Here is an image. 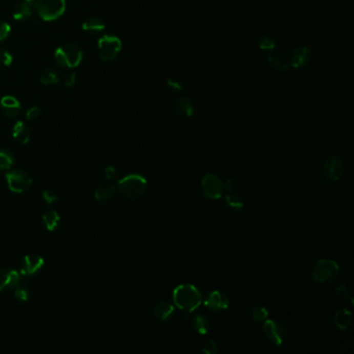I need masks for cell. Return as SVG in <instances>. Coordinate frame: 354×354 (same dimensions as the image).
<instances>
[{"label":"cell","instance_id":"33","mask_svg":"<svg viewBox=\"0 0 354 354\" xmlns=\"http://www.w3.org/2000/svg\"><path fill=\"white\" fill-rule=\"evenodd\" d=\"M11 33V26L8 22L0 20V42L5 41Z\"/></svg>","mask_w":354,"mask_h":354},{"label":"cell","instance_id":"29","mask_svg":"<svg viewBox=\"0 0 354 354\" xmlns=\"http://www.w3.org/2000/svg\"><path fill=\"white\" fill-rule=\"evenodd\" d=\"M225 201L227 203V205L235 209V210H241L244 206L243 200L241 199V196L239 194H236V193H230L226 195Z\"/></svg>","mask_w":354,"mask_h":354},{"label":"cell","instance_id":"27","mask_svg":"<svg viewBox=\"0 0 354 354\" xmlns=\"http://www.w3.org/2000/svg\"><path fill=\"white\" fill-rule=\"evenodd\" d=\"M268 63L270 66H272L274 69L285 71L288 69V63L283 54L280 53H272L268 56Z\"/></svg>","mask_w":354,"mask_h":354},{"label":"cell","instance_id":"26","mask_svg":"<svg viewBox=\"0 0 354 354\" xmlns=\"http://www.w3.org/2000/svg\"><path fill=\"white\" fill-rule=\"evenodd\" d=\"M15 163V158L11 152L0 149V171H9Z\"/></svg>","mask_w":354,"mask_h":354},{"label":"cell","instance_id":"22","mask_svg":"<svg viewBox=\"0 0 354 354\" xmlns=\"http://www.w3.org/2000/svg\"><path fill=\"white\" fill-rule=\"evenodd\" d=\"M192 328L199 335H206L210 328V322L203 315H196L192 319Z\"/></svg>","mask_w":354,"mask_h":354},{"label":"cell","instance_id":"25","mask_svg":"<svg viewBox=\"0 0 354 354\" xmlns=\"http://www.w3.org/2000/svg\"><path fill=\"white\" fill-rule=\"evenodd\" d=\"M59 74L55 69H46L42 75H41V84L44 86H51V85H55L59 81Z\"/></svg>","mask_w":354,"mask_h":354},{"label":"cell","instance_id":"14","mask_svg":"<svg viewBox=\"0 0 354 354\" xmlns=\"http://www.w3.org/2000/svg\"><path fill=\"white\" fill-rule=\"evenodd\" d=\"M313 57V51L307 46H300L296 48L291 57H290V64L295 69H300L306 67Z\"/></svg>","mask_w":354,"mask_h":354},{"label":"cell","instance_id":"6","mask_svg":"<svg viewBox=\"0 0 354 354\" xmlns=\"http://www.w3.org/2000/svg\"><path fill=\"white\" fill-rule=\"evenodd\" d=\"M98 48L101 59L110 61L114 59L122 50V41L120 37L112 34H104L98 41Z\"/></svg>","mask_w":354,"mask_h":354},{"label":"cell","instance_id":"23","mask_svg":"<svg viewBox=\"0 0 354 354\" xmlns=\"http://www.w3.org/2000/svg\"><path fill=\"white\" fill-rule=\"evenodd\" d=\"M114 193V186L111 184H102L95 190V199L99 202H105L111 199Z\"/></svg>","mask_w":354,"mask_h":354},{"label":"cell","instance_id":"3","mask_svg":"<svg viewBox=\"0 0 354 354\" xmlns=\"http://www.w3.org/2000/svg\"><path fill=\"white\" fill-rule=\"evenodd\" d=\"M117 188L127 198L135 199L145 191L147 180L141 175L131 174L117 182Z\"/></svg>","mask_w":354,"mask_h":354},{"label":"cell","instance_id":"39","mask_svg":"<svg viewBox=\"0 0 354 354\" xmlns=\"http://www.w3.org/2000/svg\"><path fill=\"white\" fill-rule=\"evenodd\" d=\"M105 177L109 180L115 179L117 177V172L113 166H107L105 170Z\"/></svg>","mask_w":354,"mask_h":354},{"label":"cell","instance_id":"31","mask_svg":"<svg viewBox=\"0 0 354 354\" xmlns=\"http://www.w3.org/2000/svg\"><path fill=\"white\" fill-rule=\"evenodd\" d=\"M15 298L21 303L27 302L30 299V292L27 288L18 287L15 289Z\"/></svg>","mask_w":354,"mask_h":354},{"label":"cell","instance_id":"35","mask_svg":"<svg viewBox=\"0 0 354 354\" xmlns=\"http://www.w3.org/2000/svg\"><path fill=\"white\" fill-rule=\"evenodd\" d=\"M40 115H41L40 107H38V106H32L26 112V120L33 121V120H36Z\"/></svg>","mask_w":354,"mask_h":354},{"label":"cell","instance_id":"24","mask_svg":"<svg viewBox=\"0 0 354 354\" xmlns=\"http://www.w3.org/2000/svg\"><path fill=\"white\" fill-rule=\"evenodd\" d=\"M105 28V23L98 18H89L82 23V29L88 33H97Z\"/></svg>","mask_w":354,"mask_h":354},{"label":"cell","instance_id":"8","mask_svg":"<svg viewBox=\"0 0 354 354\" xmlns=\"http://www.w3.org/2000/svg\"><path fill=\"white\" fill-rule=\"evenodd\" d=\"M263 332L275 346H282L288 336L286 326L277 320H265L263 324Z\"/></svg>","mask_w":354,"mask_h":354},{"label":"cell","instance_id":"4","mask_svg":"<svg viewBox=\"0 0 354 354\" xmlns=\"http://www.w3.org/2000/svg\"><path fill=\"white\" fill-rule=\"evenodd\" d=\"M34 8L44 21H54L64 15L66 0H36Z\"/></svg>","mask_w":354,"mask_h":354},{"label":"cell","instance_id":"11","mask_svg":"<svg viewBox=\"0 0 354 354\" xmlns=\"http://www.w3.org/2000/svg\"><path fill=\"white\" fill-rule=\"evenodd\" d=\"M45 261L38 255H28L20 264V273L24 277H32L44 267Z\"/></svg>","mask_w":354,"mask_h":354},{"label":"cell","instance_id":"5","mask_svg":"<svg viewBox=\"0 0 354 354\" xmlns=\"http://www.w3.org/2000/svg\"><path fill=\"white\" fill-rule=\"evenodd\" d=\"M340 272V266L334 260L322 259L313 266L311 278L317 283H326L334 280Z\"/></svg>","mask_w":354,"mask_h":354},{"label":"cell","instance_id":"38","mask_svg":"<svg viewBox=\"0 0 354 354\" xmlns=\"http://www.w3.org/2000/svg\"><path fill=\"white\" fill-rule=\"evenodd\" d=\"M76 84V73L72 72V73H69L66 78H65V85L66 87L68 88H72L74 87Z\"/></svg>","mask_w":354,"mask_h":354},{"label":"cell","instance_id":"41","mask_svg":"<svg viewBox=\"0 0 354 354\" xmlns=\"http://www.w3.org/2000/svg\"><path fill=\"white\" fill-rule=\"evenodd\" d=\"M23 2L28 3V4H32V3H33V0H23Z\"/></svg>","mask_w":354,"mask_h":354},{"label":"cell","instance_id":"10","mask_svg":"<svg viewBox=\"0 0 354 354\" xmlns=\"http://www.w3.org/2000/svg\"><path fill=\"white\" fill-rule=\"evenodd\" d=\"M20 285V274L15 269L5 268L0 270V293L15 291Z\"/></svg>","mask_w":354,"mask_h":354},{"label":"cell","instance_id":"42","mask_svg":"<svg viewBox=\"0 0 354 354\" xmlns=\"http://www.w3.org/2000/svg\"><path fill=\"white\" fill-rule=\"evenodd\" d=\"M0 178H2V171H0Z\"/></svg>","mask_w":354,"mask_h":354},{"label":"cell","instance_id":"13","mask_svg":"<svg viewBox=\"0 0 354 354\" xmlns=\"http://www.w3.org/2000/svg\"><path fill=\"white\" fill-rule=\"evenodd\" d=\"M230 304V300L227 296L220 291H213L211 292L206 300H205V306L213 311H220L225 308H227Z\"/></svg>","mask_w":354,"mask_h":354},{"label":"cell","instance_id":"18","mask_svg":"<svg viewBox=\"0 0 354 354\" xmlns=\"http://www.w3.org/2000/svg\"><path fill=\"white\" fill-rule=\"evenodd\" d=\"M12 133H13V137L15 138V140H17L18 142H20L22 144L28 143V141L30 139V130L22 121L16 122V124L13 127Z\"/></svg>","mask_w":354,"mask_h":354},{"label":"cell","instance_id":"19","mask_svg":"<svg viewBox=\"0 0 354 354\" xmlns=\"http://www.w3.org/2000/svg\"><path fill=\"white\" fill-rule=\"evenodd\" d=\"M175 109L177 113L183 117H190L194 112L193 104L191 100L188 98L178 99L175 104Z\"/></svg>","mask_w":354,"mask_h":354},{"label":"cell","instance_id":"7","mask_svg":"<svg viewBox=\"0 0 354 354\" xmlns=\"http://www.w3.org/2000/svg\"><path fill=\"white\" fill-rule=\"evenodd\" d=\"M6 180L9 189L15 193H23L32 185L31 178L22 170L9 171L6 174Z\"/></svg>","mask_w":354,"mask_h":354},{"label":"cell","instance_id":"34","mask_svg":"<svg viewBox=\"0 0 354 354\" xmlns=\"http://www.w3.org/2000/svg\"><path fill=\"white\" fill-rule=\"evenodd\" d=\"M42 196H43V200L45 201L46 204H53L55 203L57 200H58V196L52 191V190H44L43 193H42Z\"/></svg>","mask_w":354,"mask_h":354},{"label":"cell","instance_id":"36","mask_svg":"<svg viewBox=\"0 0 354 354\" xmlns=\"http://www.w3.org/2000/svg\"><path fill=\"white\" fill-rule=\"evenodd\" d=\"M217 351H218V347H217L215 341H213V340H210L204 347V352L208 353V354H215V353H217Z\"/></svg>","mask_w":354,"mask_h":354},{"label":"cell","instance_id":"21","mask_svg":"<svg viewBox=\"0 0 354 354\" xmlns=\"http://www.w3.org/2000/svg\"><path fill=\"white\" fill-rule=\"evenodd\" d=\"M31 4L22 2L13 11V17L17 21H24L31 16Z\"/></svg>","mask_w":354,"mask_h":354},{"label":"cell","instance_id":"28","mask_svg":"<svg viewBox=\"0 0 354 354\" xmlns=\"http://www.w3.org/2000/svg\"><path fill=\"white\" fill-rule=\"evenodd\" d=\"M258 45H259V48L261 50L270 51V50H273L275 47H277V42H275L273 36L266 34V35H262L259 38Z\"/></svg>","mask_w":354,"mask_h":354},{"label":"cell","instance_id":"15","mask_svg":"<svg viewBox=\"0 0 354 354\" xmlns=\"http://www.w3.org/2000/svg\"><path fill=\"white\" fill-rule=\"evenodd\" d=\"M0 110L5 116L9 117V119H14L21 110V103L14 96H5L0 100Z\"/></svg>","mask_w":354,"mask_h":354},{"label":"cell","instance_id":"17","mask_svg":"<svg viewBox=\"0 0 354 354\" xmlns=\"http://www.w3.org/2000/svg\"><path fill=\"white\" fill-rule=\"evenodd\" d=\"M335 324L341 330H346L352 323V313L347 308H340L335 314Z\"/></svg>","mask_w":354,"mask_h":354},{"label":"cell","instance_id":"1","mask_svg":"<svg viewBox=\"0 0 354 354\" xmlns=\"http://www.w3.org/2000/svg\"><path fill=\"white\" fill-rule=\"evenodd\" d=\"M203 298L200 290L190 284L180 285L174 291L175 304L187 313L198 308Z\"/></svg>","mask_w":354,"mask_h":354},{"label":"cell","instance_id":"20","mask_svg":"<svg viewBox=\"0 0 354 354\" xmlns=\"http://www.w3.org/2000/svg\"><path fill=\"white\" fill-rule=\"evenodd\" d=\"M42 220L46 230H48L49 232H53L59 226L60 216L55 210H49L43 215Z\"/></svg>","mask_w":354,"mask_h":354},{"label":"cell","instance_id":"37","mask_svg":"<svg viewBox=\"0 0 354 354\" xmlns=\"http://www.w3.org/2000/svg\"><path fill=\"white\" fill-rule=\"evenodd\" d=\"M336 291H337L341 296H343L344 298H347V299H349L350 301H352L351 293H350V291H349V288H348L346 285L340 286Z\"/></svg>","mask_w":354,"mask_h":354},{"label":"cell","instance_id":"9","mask_svg":"<svg viewBox=\"0 0 354 354\" xmlns=\"http://www.w3.org/2000/svg\"><path fill=\"white\" fill-rule=\"evenodd\" d=\"M201 187L204 194L211 200L220 199L225 189L224 183L217 176L212 174H208L202 179Z\"/></svg>","mask_w":354,"mask_h":354},{"label":"cell","instance_id":"32","mask_svg":"<svg viewBox=\"0 0 354 354\" xmlns=\"http://www.w3.org/2000/svg\"><path fill=\"white\" fill-rule=\"evenodd\" d=\"M14 57L13 54L7 50L2 48L0 49V66H4V67H9L13 64Z\"/></svg>","mask_w":354,"mask_h":354},{"label":"cell","instance_id":"40","mask_svg":"<svg viewBox=\"0 0 354 354\" xmlns=\"http://www.w3.org/2000/svg\"><path fill=\"white\" fill-rule=\"evenodd\" d=\"M168 85L172 88V89H175V90H182V87L179 82H176L175 80L173 79H169L168 80Z\"/></svg>","mask_w":354,"mask_h":354},{"label":"cell","instance_id":"12","mask_svg":"<svg viewBox=\"0 0 354 354\" xmlns=\"http://www.w3.org/2000/svg\"><path fill=\"white\" fill-rule=\"evenodd\" d=\"M323 172L325 177L331 181H339L345 172L343 161L337 156H329L324 162Z\"/></svg>","mask_w":354,"mask_h":354},{"label":"cell","instance_id":"30","mask_svg":"<svg viewBox=\"0 0 354 354\" xmlns=\"http://www.w3.org/2000/svg\"><path fill=\"white\" fill-rule=\"evenodd\" d=\"M268 317V310L264 306H254L252 309V318L255 321H265Z\"/></svg>","mask_w":354,"mask_h":354},{"label":"cell","instance_id":"2","mask_svg":"<svg viewBox=\"0 0 354 354\" xmlns=\"http://www.w3.org/2000/svg\"><path fill=\"white\" fill-rule=\"evenodd\" d=\"M57 65L61 68H76L84 58L82 49L75 44H66L58 47L54 53Z\"/></svg>","mask_w":354,"mask_h":354},{"label":"cell","instance_id":"16","mask_svg":"<svg viewBox=\"0 0 354 354\" xmlns=\"http://www.w3.org/2000/svg\"><path fill=\"white\" fill-rule=\"evenodd\" d=\"M174 313L175 308L169 302H160L153 307L154 317L160 322L169 321L173 317Z\"/></svg>","mask_w":354,"mask_h":354}]
</instances>
